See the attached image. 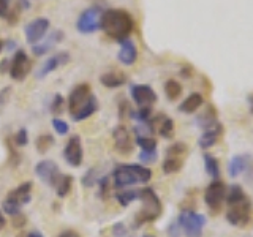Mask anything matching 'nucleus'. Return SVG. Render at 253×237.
<instances>
[{
	"instance_id": "f257e3e1",
	"label": "nucleus",
	"mask_w": 253,
	"mask_h": 237,
	"mask_svg": "<svg viewBox=\"0 0 253 237\" xmlns=\"http://www.w3.org/2000/svg\"><path fill=\"white\" fill-rule=\"evenodd\" d=\"M100 29L109 38L121 43L130 38L131 32L134 30V19L128 11L121 10V8H109L101 14Z\"/></svg>"
},
{
	"instance_id": "f03ea898",
	"label": "nucleus",
	"mask_w": 253,
	"mask_h": 237,
	"mask_svg": "<svg viewBox=\"0 0 253 237\" xmlns=\"http://www.w3.org/2000/svg\"><path fill=\"white\" fill-rule=\"evenodd\" d=\"M152 177V171L141 164H121L113 171L114 187L124 188L134 184H147Z\"/></svg>"
},
{
	"instance_id": "7ed1b4c3",
	"label": "nucleus",
	"mask_w": 253,
	"mask_h": 237,
	"mask_svg": "<svg viewBox=\"0 0 253 237\" xmlns=\"http://www.w3.org/2000/svg\"><path fill=\"white\" fill-rule=\"evenodd\" d=\"M139 201L142 202V207L134 217V225L141 226L144 223H152L162 215V201L157 196L152 188H142L139 190Z\"/></svg>"
},
{
	"instance_id": "20e7f679",
	"label": "nucleus",
	"mask_w": 253,
	"mask_h": 237,
	"mask_svg": "<svg viewBox=\"0 0 253 237\" xmlns=\"http://www.w3.org/2000/svg\"><path fill=\"white\" fill-rule=\"evenodd\" d=\"M32 199V184L30 182H24L18 188L11 190L10 193L6 195V199L3 201V210L8 215L16 217L21 213V209L26 204H29Z\"/></svg>"
},
{
	"instance_id": "39448f33",
	"label": "nucleus",
	"mask_w": 253,
	"mask_h": 237,
	"mask_svg": "<svg viewBox=\"0 0 253 237\" xmlns=\"http://www.w3.org/2000/svg\"><path fill=\"white\" fill-rule=\"evenodd\" d=\"M252 212H253V205H252L250 198H247V199H244L241 202L228 205L226 220L233 226L245 228L252 221Z\"/></svg>"
},
{
	"instance_id": "423d86ee",
	"label": "nucleus",
	"mask_w": 253,
	"mask_h": 237,
	"mask_svg": "<svg viewBox=\"0 0 253 237\" xmlns=\"http://www.w3.org/2000/svg\"><path fill=\"white\" fill-rule=\"evenodd\" d=\"M103 10L98 6H92L84 10L76 21V29L79 34L83 35H90L100 30V21H101Z\"/></svg>"
},
{
	"instance_id": "0eeeda50",
	"label": "nucleus",
	"mask_w": 253,
	"mask_h": 237,
	"mask_svg": "<svg viewBox=\"0 0 253 237\" xmlns=\"http://www.w3.org/2000/svg\"><path fill=\"white\" fill-rule=\"evenodd\" d=\"M93 98V93L89 84H78L73 90L70 92L68 97V108H70V116L75 117L79 111H83L89 101Z\"/></svg>"
},
{
	"instance_id": "6e6552de",
	"label": "nucleus",
	"mask_w": 253,
	"mask_h": 237,
	"mask_svg": "<svg viewBox=\"0 0 253 237\" xmlns=\"http://www.w3.org/2000/svg\"><path fill=\"white\" fill-rule=\"evenodd\" d=\"M180 229L185 233L188 237H200L203 233V228L206 225V217L201 213H196L193 210H185L180 213V217L177 218Z\"/></svg>"
},
{
	"instance_id": "1a4fd4ad",
	"label": "nucleus",
	"mask_w": 253,
	"mask_h": 237,
	"mask_svg": "<svg viewBox=\"0 0 253 237\" xmlns=\"http://www.w3.org/2000/svg\"><path fill=\"white\" fill-rule=\"evenodd\" d=\"M226 185L221 180H213L212 184L206 188L204 192V202L212 210V213H218L221 205L225 202L226 198Z\"/></svg>"
},
{
	"instance_id": "9d476101",
	"label": "nucleus",
	"mask_w": 253,
	"mask_h": 237,
	"mask_svg": "<svg viewBox=\"0 0 253 237\" xmlns=\"http://www.w3.org/2000/svg\"><path fill=\"white\" fill-rule=\"evenodd\" d=\"M30 70H32V60L27 55V52L18 49L14 52L13 59L10 60V71H8V73H10L11 79L21 82L29 76Z\"/></svg>"
},
{
	"instance_id": "9b49d317",
	"label": "nucleus",
	"mask_w": 253,
	"mask_h": 237,
	"mask_svg": "<svg viewBox=\"0 0 253 237\" xmlns=\"http://www.w3.org/2000/svg\"><path fill=\"white\" fill-rule=\"evenodd\" d=\"M49 30V19L47 18H35L32 19L26 27H24V35H26V41L34 46L40 43L46 37V32Z\"/></svg>"
},
{
	"instance_id": "f8f14e48",
	"label": "nucleus",
	"mask_w": 253,
	"mask_h": 237,
	"mask_svg": "<svg viewBox=\"0 0 253 237\" xmlns=\"http://www.w3.org/2000/svg\"><path fill=\"white\" fill-rule=\"evenodd\" d=\"M130 95H131L133 101L136 103L139 108L152 106L157 101L155 90L147 84H133L130 87Z\"/></svg>"
},
{
	"instance_id": "ddd939ff",
	"label": "nucleus",
	"mask_w": 253,
	"mask_h": 237,
	"mask_svg": "<svg viewBox=\"0 0 253 237\" xmlns=\"http://www.w3.org/2000/svg\"><path fill=\"white\" fill-rule=\"evenodd\" d=\"M35 174L38 176L40 180H43L44 184L49 187H55L59 177L62 176V172L59 169V166L51 160H43L35 166Z\"/></svg>"
},
{
	"instance_id": "4468645a",
	"label": "nucleus",
	"mask_w": 253,
	"mask_h": 237,
	"mask_svg": "<svg viewBox=\"0 0 253 237\" xmlns=\"http://www.w3.org/2000/svg\"><path fill=\"white\" fill-rule=\"evenodd\" d=\"M71 60L70 57V54L65 52V51H60L57 54H54L51 55V57H47L44 62H43V65L38 68L37 71V79H43L46 78L49 73H52L54 70H57L59 67H63V65H67V63Z\"/></svg>"
},
{
	"instance_id": "2eb2a0df",
	"label": "nucleus",
	"mask_w": 253,
	"mask_h": 237,
	"mask_svg": "<svg viewBox=\"0 0 253 237\" xmlns=\"http://www.w3.org/2000/svg\"><path fill=\"white\" fill-rule=\"evenodd\" d=\"M113 138H114V147L117 150V154L126 157L133 152V138L130 131L126 130V126L124 125L116 126L113 131Z\"/></svg>"
},
{
	"instance_id": "dca6fc26",
	"label": "nucleus",
	"mask_w": 253,
	"mask_h": 237,
	"mask_svg": "<svg viewBox=\"0 0 253 237\" xmlns=\"http://www.w3.org/2000/svg\"><path fill=\"white\" fill-rule=\"evenodd\" d=\"M63 157H65V160L70 166H73V168H78V166H81L83 163V146H81V138L78 136V134H73L68 142L65 149H63Z\"/></svg>"
},
{
	"instance_id": "f3484780",
	"label": "nucleus",
	"mask_w": 253,
	"mask_h": 237,
	"mask_svg": "<svg viewBox=\"0 0 253 237\" xmlns=\"http://www.w3.org/2000/svg\"><path fill=\"white\" fill-rule=\"evenodd\" d=\"M119 44H121V49H119V52H117L119 62H121L122 65H126V67L133 65L138 59V47H136V44H134V41L131 38H126Z\"/></svg>"
},
{
	"instance_id": "a211bd4d",
	"label": "nucleus",
	"mask_w": 253,
	"mask_h": 237,
	"mask_svg": "<svg viewBox=\"0 0 253 237\" xmlns=\"http://www.w3.org/2000/svg\"><path fill=\"white\" fill-rule=\"evenodd\" d=\"M62 40H63V32L54 30L52 34L47 35V38L44 40V41H40V43L32 46V52H34V55H37V57H42V55H44L46 52H49L52 49L54 44L60 43Z\"/></svg>"
},
{
	"instance_id": "6ab92c4d",
	"label": "nucleus",
	"mask_w": 253,
	"mask_h": 237,
	"mask_svg": "<svg viewBox=\"0 0 253 237\" xmlns=\"http://www.w3.org/2000/svg\"><path fill=\"white\" fill-rule=\"evenodd\" d=\"M220 134H221V125L217 122L213 126H211V128L204 130V133L200 136V139H198V144H200L201 149H209L213 144H217Z\"/></svg>"
},
{
	"instance_id": "aec40b11",
	"label": "nucleus",
	"mask_w": 253,
	"mask_h": 237,
	"mask_svg": "<svg viewBox=\"0 0 253 237\" xmlns=\"http://www.w3.org/2000/svg\"><path fill=\"white\" fill-rule=\"evenodd\" d=\"M100 82L108 89H117L126 82V76L122 71H108V73H103L100 76Z\"/></svg>"
},
{
	"instance_id": "412c9836",
	"label": "nucleus",
	"mask_w": 253,
	"mask_h": 237,
	"mask_svg": "<svg viewBox=\"0 0 253 237\" xmlns=\"http://www.w3.org/2000/svg\"><path fill=\"white\" fill-rule=\"evenodd\" d=\"M203 95L201 93H190L188 97L179 105V111L184 114H192L203 106Z\"/></svg>"
},
{
	"instance_id": "4be33fe9",
	"label": "nucleus",
	"mask_w": 253,
	"mask_h": 237,
	"mask_svg": "<svg viewBox=\"0 0 253 237\" xmlns=\"http://www.w3.org/2000/svg\"><path fill=\"white\" fill-rule=\"evenodd\" d=\"M249 155H236L231 158V161L228 164V172L231 177H237L241 172H244L249 166Z\"/></svg>"
},
{
	"instance_id": "5701e85b",
	"label": "nucleus",
	"mask_w": 253,
	"mask_h": 237,
	"mask_svg": "<svg viewBox=\"0 0 253 237\" xmlns=\"http://www.w3.org/2000/svg\"><path fill=\"white\" fill-rule=\"evenodd\" d=\"M196 123L203 126V128H211V126H213L217 123V111L213 109V106H209V109L206 111L204 114H201L200 117L196 118Z\"/></svg>"
},
{
	"instance_id": "b1692460",
	"label": "nucleus",
	"mask_w": 253,
	"mask_h": 237,
	"mask_svg": "<svg viewBox=\"0 0 253 237\" xmlns=\"http://www.w3.org/2000/svg\"><path fill=\"white\" fill-rule=\"evenodd\" d=\"M97 109H98V100L95 98V95H93V98L89 101V105H87L83 111H79V113L71 118H73L75 122H83V120H85V118H89L90 116H93L95 113H97Z\"/></svg>"
},
{
	"instance_id": "393cba45",
	"label": "nucleus",
	"mask_w": 253,
	"mask_h": 237,
	"mask_svg": "<svg viewBox=\"0 0 253 237\" xmlns=\"http://www.w3.org/2000/svg\"><path fill=\"white\" fill-rule=\"evenodd\" d=\"M71 184H73V177L71 176H67V174H62V176L59 177L57 184H55V193H57V196L63 198L67 196L68 192L71 190Z\"/></svg>"
},
{
	"instance_id": "a878e982",
	"label": "nucleus",
	"mask_w": 253,
	"mask_h": 237,
	"mask_svg": "<svg viewBox=\"0 0 253 237\" xmlns=\"http://www.w3.org/2000/svg\"><path fill=\"white\" fill-rule=\"evenodd\" d=\"M204 166H206V171H208L209 176L217 180L220 176V164H218L217 158L209 155V154H206L204 155Z\"/></svg>"
},
{
	"instance_id": "bb28decb",
	"label": "nucleus",
	"mask_w": 253,
	"mask_h": 237,
	"mask_svg": "<svg viewBox=\"0 0 253 237\" xmlns=\"http://www.w3.org/2000/svg\"><path fill=\"white\" fill-rule=\"evenodd\" d=\"M158 133H160V136H163L165 139L172 138L174 136V122H172V118L162 116L160 117V126H158Z\"/></svg>"
},
{
	"instance_id": "cd10ccee",
	"label": "nucleus",
	"mask_w": 253,
	"mask_h": 237,
	"mask_svg": "<svg viewBox=\"0 0 253 237\" xmlns=\"http://www.w3.org/2000/svg\"><path fill=\"white\" fill-rule=\"evenodd\" d=\"M136 199H139V190H124V192L117 193V201L119 204H122L124 207L130 205Z\"/></svg>"
},
{
	"instance_id": "c85d7f7f",
	"label": "nucleus",
	"mask_w": 253,
	"mask_h": 237,
	"mask_svg": "<svg viewBox=\"0 0 253 237\" xmlns=\"http://www.w3.org/2000/svg\"><path fill=\"white\" fill-rule=\"evenodd\" d=\"M165 93L169 100H176L182 93V85L177 81H174V79H168L165 82Z\"/></svg>"
},
{
	"instance_id": "c756f323",
	"label": "nucleus",
	"mask_w": 253,
	"mask_h": 237,
	"mask_svg": "<svg viewBox=\"0 0 253 237\" xmlns=\"http://www.w3.org/2000/svg\"><path fill=\"white\" fill-rule=\"evenodd\" d=\"M184 161H182V158H176V157H166V160L163 161V172L165 174H172V172H177Z\"/></svg>"
},
{
	"instance_id": "7c9ffc66",
	"label": "nucleus",
	"mask_w": 253,
	"mask_h": 237,
	"mask_svg": "<svg viewBox=\"0 0 253 237\" xmlns=\"http://www.w3.org/2000/svg\"><path fill=\"white\" fill-rule=\"evenodd\" d=\"M54 146V136L49 133H44V134H40L38 139H37V149L40 154H44L47 152L51 147Z\"/></svg>"
},
{
	"instance_id": "2f4dec72",
	"label": "nucleus",
	"mask_w": 253,
	"mask_h": 237,
	"mask_svg": "<svg viewBox=\"0 0 253 237\" xmlns=\"http://www.w3.org/2000/svg\"><path fill=\"white\" fill-rule=\"evenodd\" d=\"M150 116H152V108H150V106L139 108V109L131 111V113H130V117H133L134 120H138V122H147V120H150Z\"/></svg>"
},
{
	"instance_id": "473e14b6",
	"label": "nucleus",
	"mask_w": 253,
	"mask_h": 237,
	"mask_svg": "<svg viewBox=\"0 0 253 237\" xmlns=\"http://www.w3.org/2000/svg\"><path fill=\"white\" fill-rule=\"evenodd\" d=\"M184 154H187V144H184V142H176V144H172L171 147H168V150H166V155L168 157L182 158Z\"/></svg>"
},
{
	"instance_id": "72a5a7b5",
	"label": "nucleus",
	"mask_w": 253,
	"mask_h": 237,
	"mask_svg": "<svg viewBox=\"0 0 253 237\" xmlns=\"http://www.w3.org/2000/svg\"><path fill=\"white\" fill-rule=\"evenodd\" d=\"M136 144L142 150H155L157 149V141L152 136H136Z\"/></svg>"
},
{
	"instance_id": "f704fd0d",
	"label": "nucleus",
	"mask_w": 253,
	"mask_h": 237,
	"mask_svg": "<svg viewBox=\"0 0 253 237\" xmlns=\"http://www.w3.org/2000/svg\"><path fill=\"white\" fill-rule=\"evenodd\" d=\"M98 195L101 199H108L111 195V185H109V177H101L98 180Z\"/></svg>"
},
{
	"instance_id": "c9c22d12",
	"label": "nucleus",
	"mask_w": 253,
	"mask_h": 237,
	"mask_svg": "<svg viewBox=\"0 0 253 237\" xmlns=\"http://www.w3.org/2000/svg\"><path fill=\"white\" fill-rule=\"evenodd\" d=\"M97 169H89L85 174H84V177H83V185L84 187H87V188H90V187H93L95 184H97Z\"/></svg>"
},
{
	"instance_id": "e433bc0d",
	"label": "nucleus",
	"mask_w": 253,
	"mask_h": 237,
	"mask_svg": "<svg viewBox=\"0 0 253 237\" xmlns=\"http://www.w3.org/2000/svg\"><path fill=\"white\" fill-rule=\"evenodd\" d=\"M14 142H16V146H18V147H24V146L29 144V133H27L26 128H21V130L16 131Z\"/></svg>"
},
{
	"instance_id": "4c0bfd02",
	"label": "nucleus",
	"mask_w": 253,
	"mask_h": 237,
	"mask_svg": "<svg viewBox=\"0 0 253 237\" xmlns=\"http://www.w3.org/2000/svg\"><path fill=\"white\" fill-rule=\"evenodd\" d=\"M52 128L55 130V133L59 134H67L68 133V123L65 120H62V118H54L52 120Z\"/></svg>"
},
{
	"instance_id": "58836bf2",
	"label": "nucleus",
	"mask_w": 253,
	"mask_h": 237,
	"mask_svg": "<svg viewBox=\"0 0 253 237\" xmlns=\"http://www.w3.org/2000/svg\"><path fill=\"white\" fill-rule=\"evenodd\" d=\"M139 160L142 163H154L157 160V150H142L139 154Z\"/></svg>"
},
{
	"instance_id": "ea45409f",
	"label": "nucleus",
	"mask_w": 253,
	"mask_h": 237,
	"mask_svg": "<svg viewBox=\"0 0 253 237\" xmlns=\"http://www.w3.org/2000/svg\"><path fill=\"white\" fill-rule=\"evenodd\" d=\"M62 108H63V97L59 93L55 95L54 100H52V105H51V113L57 114V113H62Z\"/></svg>"
},
{
	"instance_id": "a19ab883",
	"label": "nucleus",
	"mask_w": 253,
	"mask_h": 237,
	"mask_svg": "<svg viewBox=\"0 0 253 237\" xmlns=\"http://www.w3.org/2000/svg\"><path fill=\"white\" fill-rule=\"evenodd\" d=\"M10 14V0H0V18L6 19Z\"/></svg>"
},
{
	"instance_id": "79ce46f5",
	"label": "nucleus",
	"mask_w": 253,
	"mask_h": 237,
	"mask_svg": "<svg viewBox=\"0 0 253 237\" xmlns=\"http://www.w3.org/2000/svg\"><path fill=\"white\" fill-rule=\"evenodd\" d=\"M180 231H182V229H180V225H179L177 220L174 221V223H171V226H169V236L171 237H177Z\"/></svg>"
},
{
	"instance_id": "37998d69",
	"label": "nucleus",
	"mask_w": 253,
	"mask_h": 237,
	"mask_svg": "<svg viewBox=\"0 0 253 237\" xmlns=\"http://www.w3.org/2000/svg\"><path fill=\"white\" fill-rule=\"evenodd\" d=\"M125 234H126V229L122 223L114 225V236L116 237H125Z\"/></svg>"
},
{
	"instance_id": "c03bdc74",
	"label": "nucleus",
	"mask_w": 253,
	"mask_h": 237,
	"mask_svg": "<svg viewBox=\"0 0 253 237\" xmlns=\"http://www.w3.org/2000/svg\"><path fill=\"white\" fill-rule=\"evenodd\" d=\"M18 5L21 6V10H24V11H26V10H29V8H30V3H29V0H19V2H18Z\"/></svg>"
},
{
	"instance_id": "a18cd8bd",
	"label": "nucleus",
	"mask_w": 253,
	"mask_h": 237,
	"mask_svg": "<svg viewBox=\"0 0 253 237\" xmlns=\"http://www.w3.org/2000/svg\"><path fill=\"white\" fill-rule=\"evenodd\" d=\"M59 237H79L75 231H65V233H62Z\"/></svg>"
},
{
	"instance_id": "49530a36",
	"label": "nucleus",
	"mask_w": 253,
	"mask_h": 237,
	"mask_svg": "<svg viewBox=\"0 0 253 237\" xmlns=\"http://www.w3.org/2000/svg\"><path fill=\"white\" fill-rule=\"evenodd\" d=\"M5 46H6V49H10V51H13L14 47H16V43L13 41V40H10V41H5Z\"/></svg>"
},
{
	"instance_id": "de8ad7c7",
	"label": "nucleus",
	"mask_w": 253,
	"mask_h": 237,
	"mask_svg": "<svg viewBox=\"0 0 253 237\" xmlns=\"http://www.w3.org/2000/svg\"><path fill=\"white\" fill-rule=\"evenodd\" d=\"M5 225H6V220H5V217H3V213L0 212V229H3Z\"/></svg>"
},
{
	"instance_id": "09e8293b",
	"label": "nucleus",
	"mask_w": 253,
	"mask_h": 237,
	"mask_svg": "<svg viewBox=\"0 0 253 237\" xmlns=\"http://www.w3.org/2000/svg\"><path fill=\"white\" fill-rule=\"evenodd\" d=\"M26 237H43V234H42V233H38V231H32V233H29Z\"/></svg>"
},
{
	"instance_id": "8fccbe9b",
	"label": "nucleus",
	"mask_w": 253,
	"mask_h": 237,
	"mask_svg": "<svg viewBox=\"0 0 253 237\" xmlns=\"http://www.w3.org/2000/svg\"><path fill=\"white\" fill-rule=\"evenodd\" d=\"M3 47H5V41H3V40H0V52H2Z\"/></svg>"
},
{
	"instance_id": "3c124183",
	"label": "nucleus",
	"mask_w": 253,
	"mask_h": 237,
	"mask_svg": "<svg viewBox=\"0 0 253 237\" xmlns=\"http://www.w3.org/2000/svg\"><path fill=\"white\" fill-rule=\"evenodd\" d=\"M144 237H154V236H144Z\"/></svg>"
},
{
	"instance_id": "603ef678",
	"label": "nucleus",
	"mask_w": 253,
	"mask_h": 237,
	"mask_svg": "<svg viewBox=\"0 0 253 237\" xmlns=\"http://www.w3.org/2000/svg\"><path fill=\"white\" fill-rule=\"evenodd\" d=\"M252 113H253V108H252Z\"/></svg>"
}]
</instances>
